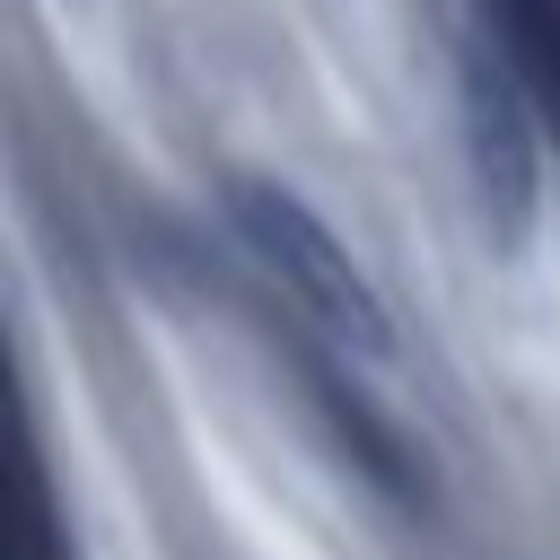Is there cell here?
I'll return each instance as SVG.
<instances>
[{
	"mask_svg": "<svg viewBox=\"0 0 560 560\" xmlns=\"http://www.w3.org/2000/svg\"><path fill=\"white\" fill-rule=\"evenodd\" d=\"M455 131H464V184L481 236L499 254H525L542 219V122H534L525 61L481 26H455Z\"/></svg>",
	"mask_w": 560,
	"mask_h": 560,
	"instance_id": "7a4b0ae2",
	"label": "cell"
},
{
	"mask_svg": "<svg viewBox=\"0 0 560 560\" xmlns=\"http://www.w3.org/2000/svg\"><path fill=\"white\" fill-rule=\"evenodd\" d=\"M228 228L236 245L254 254V271L298 306V324L341 359V368H368L394 350V324H385V298L368 289V271L350 262V245L271 175H236L228 184Z\"/></svg>",
	"mask_w": 560,
	"mask_h": 560,
	"instance_id": "6da1fadb",
	"label": "cell"
}]
</instances>
